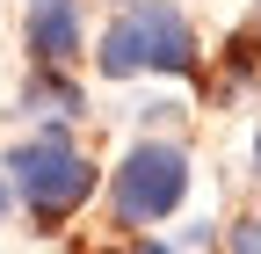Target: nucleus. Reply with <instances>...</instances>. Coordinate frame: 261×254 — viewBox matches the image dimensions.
<instances>
[{
	"label": "nucleus",
	"instance_id": "f257e3e1",
	"mask_svg": "<svg viewBox=\"0 0 261 254\" xmlns=\"http://www.w3.org/2000/svg\"><path fill=\"white\" fill-rule=\"evenodd\" d=\"M196 66V37L181 8H160V0H138L109 37H102V73L130 80V73H189Z\"/></svg>",
	"mask_w": 261,
	"mask_h": 254
},
{
	"label": "nucleus",
	"instance_id": "f03ea898",
	"mask_svg": "<svg viewBox=\"0 0 261 254\" xmlns=\"http://www.w3.org/2000/svg\"><path fill=\"white\" fill-rule=\"evenodd\" d=\"M8 182L29 196V211H37V218H65V211L87 204L94 167L65 145V131H44V138H29V145L8 153Z\"/></svg>",
	"mask_w": 261,
	"mask_h": 254
},
{
	"label": "nucleus",
	"instance_id": "7ed1b4c3",
	"mask_svg": "<svg viewBox=\"0 0 261 254\" xmlns=\"http://www.w3.org/2000/svg\"><path fill=\"white\" fill-rule=\"evenodd\" d=\"M189 189V160L181 145H130L123 167H116V218L123 225H152V218H167Z\"/></svg>",
	"mask_w": 261,
	"mask_h": 254
},
{
	"label": "nucleus",
	"instance_id": "20e7f679",
	"mask_svg": "<svg viewBox=\"0 0 261 254\" xmlns=\"http://www.w3.org/2000/svg\"><path fill=\"white\" fill-rule=\"evenodd\" d=\"M29 51H37L44 66H58V58H73V51H80V8H73V0H37Z\"/></svg>",
	"mask_w": 261,
	"mask_h": 254
},
{
	"label": "nucleus",
	"instance_id": "39448f33",
	"mask_svg": "<svg viewBox=\"0 0 261 254\" xmlns=\"http://www.w3.org/2000/svg\"><path fill=\"white\" fill-rule=\"evenodd\" d=\"M232 247H247V254H261V218H247V225L232 233Z\"/></svg>",
	"mask_w": 261,
	"mask_h": 254
},
{
	"label": "nucleus",
	"instance_id": "423d86ee",
	"mask_svg": "<svg viewBox=\"0 0 261 254\" xmlns=\"http://www.w3.org/2000/svg\"><path fill=\"white\" fill-rule=\"evenodd\" d=\"M0 211H8V182H0Z\"/></svg>",
	"mask_w": 261,
	"mask_h": 254
},
{
	"label": "nucleus",
	"instance_id": "0eeeda50",
	"mask_svg": "<svg viewBox=\"0 0 261 254\" xmlns=\"http://www.w3.org/2000/svg\"><path fill=\"white\" fill-rule=\"evenodd\" d=\"M254 167H261V138H254Z\"/></svg>",
	"mask_w": 261,
	"mask_h": 254
}]
</instances>
